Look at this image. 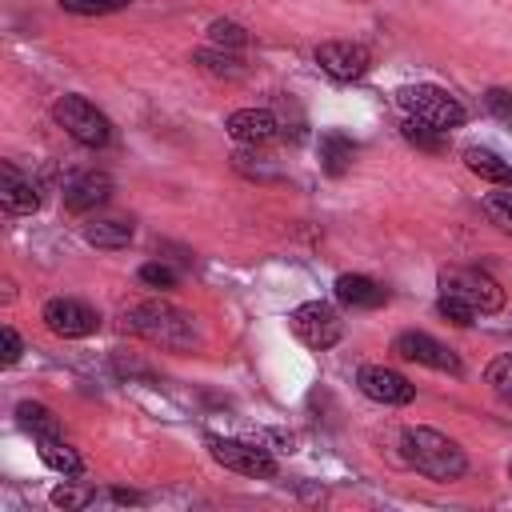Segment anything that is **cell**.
<instances>
[{"mask_svg": "<svg viewBox=\"0 0 512 512\" xmlns=\"http://www.w3.org/2000/svg\"><path fill=\"white\" fill-rule=\"evenodd\" d=\"M36 452H40V460H44L52 472H60V476H68V480H76V476L84 472V460H80L60 436H36Z\"/></svg>", "mask_w": 512, "mask_h": 512, "instance_id": "2e32d148", "label": "cell"}, {"mask_svg": "<svg viewBox=\"0 0 512 512\" xmlns=\"http://www.w3.org/2000/svg\"><path fill=\"white\" fill-rule=\"evenodd\" d=\"M392 352L400 360H412V364H424V368H436V372H452L460 376V356L452 348H444L436 336L428 332H400L392 340Z\"/></svg>", "mask_w": 512, "mask_h": 512, "instance_id": "9c48e42d", "label": "cell"}, {"mask_svg": "<svg viewBox=\"0 0 512 512\" xmlns=\"http://www.w3.org/2000/svg\"><path fill=\"white\" fill-rule=\"evenodd\" d=\"M92 500H96V492H88V488H68V484H64V488L52 492V504H56V508H84V504H92Z\"/></svg>", "mask_w": 512, "mask_h": 512, "instance_id": "f1b7e54d", "label": "cell"}, {"mask_svg": "<svg viewBox=\"0 0 512 512\" xmlns=\"http://www.w3.org/2000/svg\"><path fill=\"white\" fill-rule=\"evenodd\" d=\"M52 116H56V124H60L76 144H84V148H104V144L112 140L108 116H104L96 104H88L84 96H60V100L52 104Z\"/></svg>", "mask_w": 512, "mask_h": 512, "instance_id": "277c9868", "label": "cell"}, {"mask_svg": "<svg viewBox=\"0 0 512 512\" xmlns=\"http://www.w3.org/2000/svg\"><path fill=\"white\" fill-rule=\"evenodd\" d=\"M508 476H512V464H508Z\"/></svg>", "mask_w": 512, "mask_h": 512, "instance_id": "1f68e13d", "label": "cell"}, {"mask_svg": "<svg viewBox=\"0 0 512 512\" xmlns=\"http://www.w3.org/2000/svg\"><path fill=\"white\" fill-rule=\"evenodd\" d=\"M436 308H440V316H444V320H452V324H460V328H468V324L476 320V308H472L468 300H460V296H448V292L440 296V304H436Z\"/></svg>", "mask_w": 512, "mask_h": 512, "instance_id": "4316f807", "label": "cell"}, {"mask_svg": "<svg viewBox=\"0 0 512 512\" xmlns=\"http://www.w3.org/2000/svg\"><path fill=\"white\" fill-rule=\"evenodd\" d=\"M404 140L416 144V148H424V152H444V132L432 128V124H424V120H416V116L404 120Z\"/></svg>", "mask_w": 512, "mask_h": 512, "instance_id": "44dd1931", "label": "cell"}, {"mask_svg": "<svg viewBox=\"0 0 512 512\" xmlns=\"http://www.w3.org/2000/svg\"><path fill=\"white\" fill-rule=\"evenodd\" d=\"M208 40H212L216 48H244V44H248V32H244L236 20H212Z\"/></svg>", "mask_w": 512, "mask_h": 512, "instance_id": "603a6c76", "label": "cell"}, {"mask_svg": "<svg viewBox=\"0 0 512 512\" xmlns=\"http://www.w3.org/2000/svg\"><path fill=\"white\" fill-rule=\"evenodd\" d=\"M484 212L500 232H512V192H488L484 196Z\"/></svg>", "mask_w": 512, "mask_h": 512, "instance_id": "d4e9b609", "label": "cell"}, {"mask_svg": "<svg viewBox=\"0 0 512 512\" xmlns=\"http://www.w3.org/2000/svg\"><path fill=\"white\" fill-rule=\"evenodd\" d=\"M484 384H488L500 400H508V404H512V352L496 356V360L484 368Z\"/></svg>", "mask_w": 512, "mask_h": 512, "instance_id": "7402d4cb", "label": "cell"}, {"mask_svg": "<svg viewBox=\"0 0 512 512\" xmlns=\"http://www.w3.org/2000/svg\"><path fill=\"white\" fill-rule=\"evenodd\" d=\"M208 452H212V460L216 464H224V468H232V472H240V476H276V460L264 452V448H256V444H248V440H224V436H212L208 440Z\"/></svg>", "mask_w": 512, "mask_h": 512, "instance_id": "ba28073f", "label": "cell"}, {"mask_svg": "<svg viewBox=\"0 0 512 512\" xmlns=\"http://www.w3.org/2000/svg\"><path fill=\"white\" fill-rule=\"evenodd\" d=\"M484 108H488L496 120L512 124V92H508V88H492V92L484 96Z\"/></svg>", "mask_w": 512, "mask_h": 512, "instance_id": "f546056e", "label": "cell"}, {"mask_svg": "<svg viewBox=\"0 0 512 512\" xmlns=\"http://www.w3.org/2000/svg\"><path fill=\"white\" fill-rule=\"evenodd\" d=\"M224 128H228V136L240 140V144H268V140L280 132V124H276V116H272L268 108H240V112H232V116L224 120Z\"/></svg>", "mask_w": 512, "mask_h": 512, "instance_id": "7c38bea8", "label": "cell"}, {"mask_svg": "<svg viewBox=\"0 0 512 512\" xmlns=\"http://www.w3.org/2000/svg\"><path fill=\"white\" fill-rule=\"evenodd\" d=\"M196 64H200V68H208L212 76H244L240 60H236V56H228V52H212V48H204V52H196Z\"/></svg>", "mask_w": 512, "mask_h": 512, "instance_id": "cb8c5ba5", "label": "cell"}, {"mask_svg": "<svg viewBox=\"0 0 512 512\" xmlns=\"http://www.w3.org/2000/svg\"><path fill=\"white\" fill-rule=\"evenodd\" d=\"M288 324H292L296 340L308 344V348H316V352H320V348H332V344L344 336V320H340V312H336L332 304H320V300H308V304L292 308Z\"/></svg>", "mask_w": 512, "mask_h": 512, "instance_id": "8992f818", "label": "cell"}, {"mask_svg": "<svg viewBox=\"0 0 512 512\" xmlns=\"http://www.w3.org/2000/svg\"><path fill=\"white\" fill-rule=\"evenodd\" d=\"M0 204L8 212H36L40 196H36V184L24 180L12 164H0Z\"/></svg>", "mask_w": 512, "mask_h": 512, "instance_id": "9a60e30c", "label": "cell"}, {"mask_svg": "<svg viewBox=\"0 0 512 512\" xmlns=\"http://www.w3.org/2000/svg\"><path fill=\"white\" fill-rule=\"evenodd\" d=\"M124 328L148 344L172 348V352H192L200 344L196 320L184 308H172L164 300H140L132 308H124Z\"/></svg>", "mask_w": 512, "mask_h": 512, "instance_id": "6da1fadb", "label": "cell"}, {"mask_svg": "<svg viewBox=\"0 0 512 512\" xmlns=\"http://www.w3.org/2000/svg\"><path fill=\"white\" fill-rule=\"evenodd\" d=\"M112 196V180L104 172H76L64 180V208L72 212H88L96 204H104Z\"/></svg>", "mask_w": 512, "mask_h": 512, "instance_id": "4fadbf2b", "label": "cell"}, {"mask_svg": "<svg viewBox=\"0 0 512 512\" xmlns=\"http://www.w3.org/2000/svg\"><path fill=\"white\" fill-rule=\"evenodd\" d=\"M356 384L376 404H408L416 396V384L408 376H400L396 368H384V364H364L356 372Z\"/></svg>", "mask_w": 512, "mask_h": 512, "instance_id": "30bf717a", "label": "cell"}, {"mask_svg": "<svg viewBox=\"0 0 512 512\" xmlns=\"http://www.w3.org/2000/svg\"><path fill=\"white\" fill-rule=\"evenodd\" d=\"M20 352H24V344H20L16 328H4V364H16V360H20Z\"/></svg>", "mask_w": 512, "mask_h": 512, "instance_id": "4dcf8cb0", "label": "cell"}, {"mask_svg": "<svg viewBox=\"0 0 512 512\" xmlns=\"http://www.w3.org/2000/svg\"><path fill=\"white\" fill-rule=\"evenodd\" d=\"M316 64H320L328 76H336V80H360V76L368 72L372 56H368L364 44H352V40H324V44L316 48Z\"/></svg>", "mask_w": 512, "mask_h": 512, "instance_id": "8fae6325", "label": "cell"}, {"mask_svg": "<svg viewBox=\"0 0 512 512\" xmlns=\"http://www.w3.org/2000/svg\"><path fill=\"white\" fill-rule=\"evenodd\" d=\"M140 280H144L148 288H160V292H164V288H176V280H180V276H176V268H168V264L152 260V264H144V268H140Z\"/></svg>", "mask_w": 512, "mask_h": 512, "instance_id": "83f0119b", "label": "cell"}, {"mask_svg": "<svg viewBox=\"0 0 512 512\" xmlns=\"http://www.w3.org/2000/svg\"><path fill=\"white\" fill-rule=\"evenodd\" d=\"M396 100H400V108H404L408 116H416V120H424V124H432V128H440V132L464 124V104H460L448 88H436V84H408V88L396 92Z\"/></svg>", "mask_w": 512, "mask_h": 512, "instance_id": "3957f363", "label": "cell"}, {"mask_svg": "<svg viewBox=\"0 0 512 512\" xmlns=\"http://www.w3.org/2000/svg\"><path fill=\"white\" fill-rule=\"evenodd\" d=\"M400 456L416 468V472H424V476H432V480H460L464 476V468H468V456H464V448L456 444V440H448L444 432H436V428H404V436H400Z\"/></svg>", "mask_w": 512, "mask_h": 512, "instance_id": "7a4b0ae2", "label": "cell"}, {"mask_svg": "<svg viewBox=\"0 0 512 512\" xmlns=\"http://www.w3.org/2000/svg\"><path fill=\"white\" fill-rule=\"evenodd\" d=\"M440 292L468 300L476 312H500L504 308V288L480 268H444L440 272Z\"/></svg>", "mask_w": 512, "mask_h": 512, "instance_id": "5b68a950", "label": "cell"}, {"mask_svg": "<svg viewBox=\"0 0 512 512\" xmlns=\"http://www.w3.org/2000/svg\"><path fill=\"white\" fill-rule=\"evenodd\" d=\"M336 300L348 304V308H380V304L388 300V292H384L372 276L344 272V276H336Z\"/></svg>", "mask_w": 512, "mask_h": 512, "instance_id": "5bb4252c", "label": "cell"}, {"mask_svg": "<svg viewBox=\"0 0 512 512\" xmlns=\"http://www.w3.org/2000/svg\"><path fill=\"white\" fill-rule=\"evenodd\" d=\"M464 164H468V172H476L488 184H512V164L504 156H496L492 148H476V144L464 148Z\"/></svg>", "mask_w": 512, "mask_h": 512, "instance_id": "e0dca14e", "label": "cell"}, {"mask_svg": "<svg viewBox=\"0 0 512 512\" xmlns=\"http://www.w3.org/2000/svg\"><path fill=\"white\" fill-rule=\"evenodd\" d=\"M132 0H60L64 12H76V16H104V12H120L128 8Z\"/></svg>", "mask_w": 512, "mask_h": 512, "instance_id": "484cf974", "label": "cell"}, {"mask_svg": "<svg viewBox=\"0 0 512 512\" xmlns=\"http://www.w3.org/2000/svg\"><path fill=\"white\" fill-rule=\"evenodd\" d=\"M16 420H20V428H28L32 436H60V420H56V412L44 408V404L20 400V404H16Z\"/></svg>", "mask_w": 512, "mask_h": 512, "instance_id": "ffe728a7", "label": "cell"}, {"mask_svg": "<svg viewBox=\"0 0 512 512\" xmlns=\"http://www.w3.org/2000/svg\"><path fill=\"white\" fill-rule=\"evenodd\" d=\"M352 156H356V144L340 132H324L320 136V168L328 176H344L352 168Z\"/></svg>", "mask_w": 512, "mask_h": 512, "instance_id": "ac0fdd59", "label": "cell"}, {"mask_svg": "<svg viewBox=\"0 0 512 512\" xmlns=\"http://www.w3.org/2000/svg\"><path fill=\"white\" fill-rule=\"evenodd\" d=\"M40 320L48 324V332L64 336V340H80V336H92L100 328V316L96 308H88L84 300H72V296H56L44 304Z\"/></svg>", "mask_w": 512, "mask_h": 512, "instance_id": "52a82bcc", "label": "cell"}, {"mask_svg": "<svg viewBox=\"0 0 512 512\" xmlns=\"http://www.w3.org/2000/svg\"><path fill=\"white\" fill-rule=\"evenodd\" d=\"M84 240L96 248H124L132 240V224L128 220H92V224H84Z\"/></svg>", "mask_w": 512, "mask_h": 512, "instance_id": "d6986e66", "label": "cell"}]
</instances>
